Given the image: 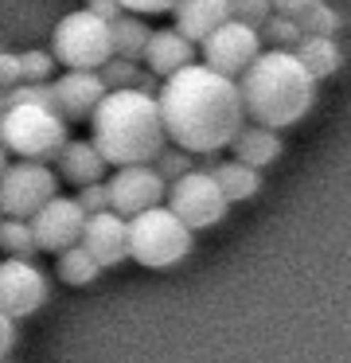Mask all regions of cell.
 Instances as JSON below:
<instances>
[{
  "label": "cell",
  "mask_w": 351,
  "mask_h": 363,
  "mask_svg": "<svg viewBox=\"0 0 351 363\" xmlns=\"http://www.w3.org/2000/svg\"><path fill=\"white\" fill-rule=\"evenodd\" d=\"M20 74H23V82H51L55 55L51 51H39V48L20 51Z\"/></svg>",
  "instance_id": "cell-27"
},
{
  "label": "cell",
  "mask_w": 351,
  "mask_h": 363,
  "mask_svg": "<svg viewBox=\"0 0 351 363\" xmlns=\"http://www.w3.org/2000/svg\"><path fill=\"white\" fill-rule=\"evenodd\" d=\"M106 90H145V94H156L160 90V79L152 71H140L133 59H121V55H109L106 63L98 67Z\"/></svg>",
  "instance_id": "cell-21"
},
{
  "label": "cell",
  "mask_w": 351,
  "mask_h": 363,
  "mask_svg": "<svg viewBox=\"0 0 351 363\" xmlns=\"http://www.w3.org/2000/svg\"><path fill=\"white\" fill-rule=\"evenodd\" d=\"M86 9L94 12V16H101V20H117L121 16V0H86Z\"/></svg>",
  "instance_id": "cell-33"
},
{
  "label": "cell",
  "mask_w": 351,
  "mask_h": 363,
  "mask_svg": "<svg viewBox=\"0 0 351 363\" xmlns=\"http://www.w3.org/2000/svg\"><path fill=\"white\" fill-rule=\"evenodd\" d=\"M257 35H262V43H269V48H281V51H293L296 40H301V24H296L293 16H281V12H269L265 16V24L257 28Z\"/></svg>",
  "instance_id": "cell-25"
},
{
  "label": "cell",
  "mask_w": 351,
  "mask_h": 363,
  "mask_svg": "<svg viewBox=\"0 0 351 363\" xmlns=\"http://www.w3.org/2000/svg\"><path fill=\"white\" fill-rule=\"evenodd\" d=\"M145 67L156 74V79H168V74H176L179 67L195 63V43L187 40V35H179L176 28H160V32L148 35L145 43Z\"/></svg>",
  "instance_id": "cell-15"
},
{
  "label": "cell",
  "mask_w": 351,
  "mask_h": 363,
  "mask_svg": "<svg viewBox=\"0 0 351 363\" xmlns=\"http://www.w3.org/2000/svg\"><path fill=\"white\" fill-rule=\"evenodd\" d=\"M207 172L215 176V184L226 196V203H242V199L257 196V188H262V172L242 164V160H215Z\"/></svg>",
  "instance_id": "cell-19"
},
{
  "label": "cell",
  "mask_w": 351,
  "mask_h": 363,
  "mask_svg": "<svg viewBox=\"0 0 351 363\" xmlns=\"http://www.w3.org/2000/svg\"><path fill=\"white\" fill-rule=\"evenodd\" d=\"M51 196H59V176L47 160H16L0 176V215L31 219Z\"/></svg>",
  "instance_id": "cell-7"
},
{
  "label": "cell",
  "mask_w": 351,
  "mask_h": 363,
  "mask_svg": "<svg viewBox=\"0 0 351 363\" xmlns=\"http://www.w3.org/2000/svg\"><path fill=\"white\" fill-rule=\"evenodd\" d=\"M293 55L308 67V74L316 82L320 79H332V74L340 71V63H343V55H340V48H335L332 35H301L296 48H293Z\"/></svg>",
  "instance_id": "cell-20"
},
{
  "label": "cell",
  "mask_w": 351,
  "mask_h": 363,
  "mask_svg": "<svg viewBox=\"0 0 351 363\" xmlns=\"http://www.w3.org/2000/svg\"><path fill=\"white\" fill-rule=\"evenodd\" d=\"M129 258L148 269H168L191 254L195 230L172 211L168 203L145 207V211L129 215Z\"/></svg>",
  "instance_id": "cell-5"
},
{
  "label": "cell",
  "mask_w": 351,
  "mask_h": 363,
  "mask_svg": "<svg viewBox=\"0 0 351 363\" xmlns=\"http://www.w3.org/2000/svg\"><path fill=\"white\" fill-rule=\"evenodd\" d=\"M55 168H59V180L82 188V184L101 180L109 164H106V157L94 149V141H74V137H67V145L55 152Z\"/></svg>",
  "instance_id": "cell-16"
},
{
  "label": "cell",
  "mask_w": 351,
  "mask_h": 363,
  "mask_svg": "<svg viewBox=\"0 0 351 363\" xmlns=\"http://www.w3.org/2000/svg\"><path fill=\"white\" fill-rule=\"evenodd\" d=\"M168 207L179 215V219L187 223L191 230H207L215 227L218 219L226 215V196L218 191L215 176L207 172V168H187L184 176H176V180L168 184Z\"/></svg>",
  "instance_id": "cell-8"
},
{
  "label": "cell",
  "mask_w": 351,
  "mask_h": 363,
  "mask_svg": "<svg viewBox=\"0 0 351 363\" xmlns=\"http://www.w3.org/2000/svg\"><path fill=\"white\" fill-rule=\"evenodd\" d=\"M156 106H160L164 133L172 137V145L187 149L191 157L226 149L234 133L246 125L238 82L230 74L211 71L207 63H187L176 74L160 79Z\"/></svg>",
  "instance_id": "cell-1"
},
{
  "label": "cell",
  "mask_w": 351,
  "mask_h": 363,
  "mask_svg": "<svg viewBox=\"0 0 351 363\" xmlns=\"http://www.w3.org/2000/svg\"><path fill=\"white\" fill-rule=\"evenodd\" d=\"M101 98H106V82L98 71H67L51 79V102L67 121H90Z\"/></svg>",
  "instance_id": "cell-14"
},
{
  "label": "cell",
  "mask_w": 351,
  "mask_h": 363,
  "mask_svg": "<svg viewBox=\"0 0 351 363\" xmlns=\"http://www.w3.org/2000/svg\"><path fill=\"white\" fill-rule=\"evenodd\" d=\"M296 24H301L304 35H335V28H340V12H335L328 0H316V4H308V9L296 16Z\"/></svg>",
  "instance_id": "cell-26"
},
{
  "label": "cell",
  "mask_w": 351,
  "mask_h": 363,
  "mask_svg": "<svg viewBox=\"0 0 351 363\" xmlns=\"http://www.w3.org/2000/svg\"><path fill=\"white\" fill-rule=\"evenodd\" d=\"M94 149L106 157V164H152V157L168 145L164 118L156 94L145 90H106L90 113Z\"/></svg>",
  "instance_id": "cell-3"
},
{
  "label": "cell",
  "mask_w": 351,
  "mask_h": 363,
  "mask_svg": "<svg viewBox=\"0 0 351 363\" xmlns=\"http://www.w3.org/2000/svg\"><path fill=\"white\" fill-rule=\"evenodd\" d=\"M106 188H109V211L125 215V219L145 211V207L164 203V196H168V180L152 164H121L109 176Z\"/></svg>",
  "instance_id": "cell-11"
},
{
  "label": "cell",
  "mask_w": 351,
  "mask_h": 363,
  "mask_svg": "<svg viewBox=\"0 0 351 363\" xmlns=\"http://www.w3.org/2000/svg\"><path fill=\"white\" fill-rule=\"evenodd\" d=\"M195 48H203V63H207L211 71L238 79V74L257 59V51H262V35H257V28H250V24L223 20V24H218L207 40L195 43Z\"/></svg>",
  "instance_id": "cell-9"
},
{
  "label": "cell",
  "mask_w": 351,
  "mask_h": 363,
  "mask_svg": "<svg viewBox=\"0 0 351 363\" xmlns=\"http://www.w3.org/2000/svg\"><path fill=\"white\" fill-rule=\"evenodd\" d=\"M0 250L12 254V258H35L39 246L31 238L28 219H16V215H0Z\"/></svg>",
  "instance_id": "cell-24"
},
{
  "label": "cell",
  "mask_w": 351,
  "mask_h": 363,
  "mask_svg": "<svg viewBox=\"0 0 351 363\" xmlns=\"http://www.w3.org/2000/svg\"><path fill=\"white\" fill-rule=\"evenodd\" d=\"M152 168L172 184L176 176H184L187 168H195V164H191V152H187V149H179V145H176V149H168V145H164V149L152 157Z\"/></svg>",
  "instance_id": "cell-28"
},
{
  "label": "cell",
  "mask_w": 351,
  "mask_h": 363,
  "mask_svg": "<svg viewBox=\"0 0 351 363\" xmlns=\"http://www.w3.org/2000/svg\"><path fill=\"white\" fill-rule=\"evenodd\" d=\"M78 242L94 254V262L101 269H109L129 258V223H125V215L109 211V207L106 211H94V215H86Z\"/></svg>",
  "instance_id": "cell-13"
},
{
  "label": "cell",
  "mask_w": 351,
  "mask_h": 363,
  "mask_svg": "<svg viewBox=\"0 0 351 363\" xmlns=\"http://www.w3.org/2000/svg\"><path fill=\"white\" fill-rule=\"evenodd\" d=\"M4 110H8V90L0 86V113H4Z\"/></svg>",
  "instance_id": "cell-37"
},
{
  "label": "cell",
  "mask_w": 351,
  "mask_h": 363,
  "mask_svg": "<svg viewBox=\"0 0 351 363\" xmlns=\"http://www.w3.org/2000/svg\"><path fill=\"white\" fill-rule=\"evenodd\" d=\"M16 82H23V74H20V55H12V51H0V86H16Z\"/></svg>",
  "instance_id": "cell-31"
},
{
  "label": "cell",
  "mask_w": 351,
  "mask_h": 363,
  "mask_svg": "<svg viewBox=\"0 0 351 363\" xmlns=\"http://www.w3.org/2000/svg\"><path fill=\"white\" fill-rule=\"evenodd\" d=\"M67 137L70 121L43 98L16 102L0 113V145L20 160H55Z\"/></svg>",
  "instance_id": "cell-4"
},
{
  "label": "cell",
  "mask_w": 351,
  "mask_h": 363,
  "mask_svg": "<svg viewBox=\"0 0 351 363\" xmlns=\"http://www.w3.org/2000/svg\"><path fill=\"white\" fill-rule=\"evenodd\" d=\"M172 16H176L172 28H176L179 35L199 43V40H207L223 20H230V9H226V0H176Z\"/></svg>",
  "instance_id": "cell-17"
},
{
  "label": "cell",
  "mask_w": 351,
  "mask_h": 363,
  "mask_svg": "<svg viewBox=\"0 0 351 363\" xmlns=\"http://www.w3.org/2000/svg\"><path fill=\"white\" fill-rule=\"evenodd\" d=\"M74 199H78V207H82L86 215H94V211H106V207H109V188H106V180L82 184Z\"/></svg>",
  "instance_id": "cell-30"
},
{
  "label": "cell",
  "mask_w": 351,
  "mask_h": 363,
  "mask_svg": "<svg viewBox=\"0 0 351 363\" xmlns=\"http://www.w3.org/2000/svg\"><path fill=\"white\" fill-rule=\"evenodd\" d=\"M121 9L145 16V12H172L176 9V0H121Z\"/></svg>",
  "instance_id": "cell-32"
},
{
  "label": "cell",
  "mask_w": 351,
  "mask_h": 363,
  "mask_svg": "<svg viewBox=\"0 0 351 363\" xmlns=\"http://www.w3.org/2000/svg\"><path fill=\"white\" fill-rule=\"evenodd\" d=\"M109 32H113V55L140 63V55H145V43H148V35H152V28H148L145 20L137 16V12H121L117 20H109Z\"/></svg>",
  "instance_id": "cell-22"
},
{
  "label": "cell",
  "mask_w": 351,
  "mask_h": 363,
  "mask_svg": "<svg viewBox=\"0 0 351 363\" xmlns=\"http://www.w3.org/2000/svg\"><path fill=\"white\" fill-rule=\"evenodd\" d=\"M82 223H86V211L78 207V199H67V196H51L35 215L28 219L31 227V238L43 254H59L67 246H74L82 238Z\"/></svg>",
  "instance_id": "cell-12"
},
{
  "label": "cell",
  "mask_w": 351,
  "mask_h": 363,
  "mask_svg": "<svg viewBox=\"0 0 351 363\" xmlns=\"http://www.w3.org/2000/svg\"><path fill=\"white\" fill-rule=\"evenodd\" d=\"M12 347H16V320L0 313V359H4Z\"/></svg>",
  "instance_id": "cell-34"
},
{
  "label": "cell",
  "mask_w": 351,
  "mask_h": 363,
  "mask_svg": "<svg viewBox=\"0 0 351 363\" xmlns=\"http://www.w3.org/2000/svg\"><path fill=\"white\" fill-rule=\"evenodd\" d=\"M242 110L250 121L269 129H289L316 106V79L293 51H257V59L238 74Z\"/></svg>",
  "instance_id": "cell-2"
},
{
  "label": "cell",
  "mask_w": 351,
  "mask_h": 363,
  "mask_svg": "<svg viewBox=\"0 0 351 363\" xmlns=\"http://www.w3.org/2000/svg\"><path fill=\"white\" fill-rule=\"evenodd\" d=\"M51 55H55V63H62L67 71H98V67L113 55L109 20L94 16L90 9L67 12V16L55 24Z\"/></svg>",
  "instance_id": "cell-6"
},
{
  "label": "cell",
  "mask_w": 351,
  "mask_h": 363,
  "mask_svg": "<svg viewBox=\"0 0 351 363\" xmlns=\"http://www.w3.org/2000/svg\"><path fill=\"white\" fill-rule=\"evenodd\" d=\"M226 9H230V20L238 24H250V28H262L265 16H269V0H226Z\"/></svg>",
  "instance_id": "cell-29"
},
{
  "label": "cell",
  "mask_w": 351,
  "mask_h": 363,
  "mask_svg": "<svg viewBox=\"0 0 351 363\" xmlns=\"http://www.w3.org/2000/svg\"><path fill=\"white\" fill-rule=\"evenodd\" d=\"M0 363H4V359H0Z\"/></svg>",
  "instance_id": "cell-38"
},
{
  "label": "cell",
  "mask_w": 351,
  "mask_h": 363,
  "mask_svg": "<svg viewBox=\"0 0 351 363\" xmlns=\"http://www.w3.org/2000/svg\"><path fill=\"white\" fill-rule=\"evenodd\" d=\"M4 168H8V149L0 145V176H4Z\"/></svg>",
  "instance_id": "cell-36"
},
{
  "label": "cell",
  "mask_w": 351,
  "mask_h": 363,
  "mask_svg": "<svg viewBox=\"0 0 351 363\" xmlns=\"http://www.w3.org/2000/svg\"><path fill=\"white\" fill-rule=\"evenodd\" d=\"M47 274L35 266L31 258H12L8 254L0 262V313L20 320V316H31L47 305Z\"/></svg>",
  "instance_id": "cell-10"
},
{
  "label": "cell",
  "mask_w": 351,
  "mask_h": 363,
  "mask_svg": "<svg viewBox=\"0 0 351 363\" xmlns=\"http://www.w3.org/2000/svg\"><path fill=\"white\" fill-rule=\"evenodd\" d=\"M55 274H59L62 285H74V289H82V285H94V281H98L101 266L94 262V254L86 250L82 242H74V246H67V250H59Z\"/></svg>",
  "instance_id": "cell-23"
},
{
  "label": "cell",
  "mask_w": 351,
  "mask_h": 363,
  "mask_svg": "<svg viewBox=\"0 0 351 363\" xmlns=\"http://www.w3.org/2000/svg\"><path fill=\"white\" fill-rule=\"evenodd\" d=\"M226 149L234 152V160H242V164H250V168H257V172H262L265 164H273V160L285 152V145H281L277 129L250 121V125H242L238 133H234V141L226 145Z\"/></svg>",
  "instance_id": "cell-18"
},
{
  "label": "cell",
  "mask_w": 351,
  "mask_h": 363,
  "mask_svg": "<svg viewBox=\"0 0 351 363\" xmlns=\"http://www.w3.org/2000/svg\"><path fill=\"white\" fill-rule=\"evenodd\" d=\"M308 4H316V0H269V9H273V12H281V16H293V20L301 16Z\"/></svg>",
  "instance_id": "cell-35"
}]
</instances>
